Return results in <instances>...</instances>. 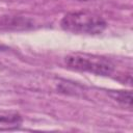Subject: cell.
Returning <instances> with one entry per match:
<instances>
[{
  "instance_id": "1",
  "label": "cell",
  "mask_w": 133,
  "mask_h": 133,
  "mask_svg": "<svg viewBox=\"0 0 133 133\" xmlns=\"http://www.w3.org/2000/svg\"><path fill=\"white\" fill-rule=\"evenodd\" d=\"M60 27L72 33L96 35L106 29L107 23L102 17L89 11H71L62 17Z\"/></svg>"
},
{
  "instance_id": "2",
  "label": "cell",
  "mask_w": 133,
  "mask_h": 133,
  "mask_svg": "<svg viewBox=\"0 0 133 133\" xmlns=\"http://www.w3.org/2000/svg\"><path fill=\"white\" fill-rule=\"evenodd\" d=\"M64 62L68 68L87 72L98 76H109L114 71V64L107 58L88 53H72L65 56Z\"/></svg>"
},
{
  "instance_id": "3",
  "label": "cell",
  "mask_w": 133,
  "mask_h": 133,
  "mask_svg": "<svg viewBox=\"0 0 133 133\" xmlns=\"http://www.w3.org/2000/svg\"><path fill=\"white\" fill-rule=\"evenodd\" d=\"M22 116L16 111L0 110V130H12L22 124Z\"/></svg>"
},
{
  "instance_id": "4",
  "label": "cell",
  "mask_w": 133,
  "mask_h": 133,
  "mask_svg": "<svg viewBox=\"0 0 133 133\" xmlns=\"http://www.w3.org/2000/svg\"><path fill=\"white\" fill-rule=\"evenodd\" d=\"M109 95L117 102L131 108L132 92L130 90H109Z\"/></svg>"
},
{
  "instance_id": "5",
  "label": "cell",
  "mask_w": 133,
  "mask_h": 133,
  "mask_svg": "<svg viewBox=\"0 0 133 133\" xmlns=\"http://www.w3.org/2000/svg\"><path fill=\"white\" fill-rule=\"evenodd\" d=\"M78 1H89V0H78Z\"/></svg>"
}]
</instances>
